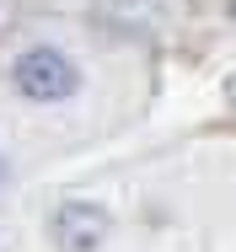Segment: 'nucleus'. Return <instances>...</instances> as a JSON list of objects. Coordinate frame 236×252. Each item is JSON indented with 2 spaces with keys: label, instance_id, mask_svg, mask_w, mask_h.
Returning a JSON list of instances; mask_svg holds the SVG:
<instances>
[{
  "label": "nucleus",
  "instance_id": "f257e3e1",
  "mask_svg": "<svg viewBox=\"0 0 236 252\" xmlns=\"http://www.w3.org/2000/svg\"><path fill=\"white\" fill-rule=\"evenodd\" d=\"M75 64L65 59L59 49H27L22 59H16V92L33 102H59L75 92Z\"/></svg>",
  "mask_w": 236,
  "mask_h": 252
},
{
  "label": "nucleus",
  "instance_id": "7ed1b4c3",
  "mask_svg": "<svg viewBox=\"0 0 236 252\" xmlns=\"http://www.w3.org/2000/svg\"><path fill=\"white\" fill-rule=\"evenodd\" d=\"M231 102H236V81H231Z\"/></svg>",
  "mask_w": 236,
  "mask_h": 252
},
{
  "label": "nucleus",
  "instance_id": "f03ea898",
  "mask_svg": "<svg viewBox=\"0 0 236 252\" xmlns=\"http://www.w3.org/2000/svg\"><path fill=\"white\" fill-rule=\"evenodd\" d=\"M48 231H54V247L65 252H92L107 242V231H113V215L102 209V204H59L54 209V220H48Z\"/></svg>",
  "mask_w": 236,
  "mask_h": 252
}]
</instances>
